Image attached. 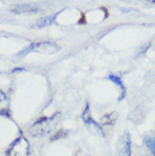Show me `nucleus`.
<instances>
[{"label": "nucleus", "mask_w": 155, "mask_h": 156, "mask_svg": "<svg viewBox=\"0 0 155 156\" xmlns=\"http://www.w3.org/2000/svg\"><path fill=\"white\" fill-rule=\"evenodd\" d=\"M61 118L60 113H56L52 117L49 118H43L41 120L36 121L34 125L30 128V133L34 137L44 136L49 133L59 123V120Z\"/></svg>", "instance_id": "1"}, {"label": "nucleus", "mask_w": 155, "mask_h": 156, "mask_svg": "<svg viewBox=\"0 0 155 156\" xmlns=\"http://www.w3.org/2000/svg\"><path fill=\"white\" fill-rule=\"evenodd\" d=\"M60 51V48L52 42H38V43H32L31 45L26 47L24 50L18 52L16 55L17 59H22L23 57L30 53V52H40V53H48V55H53Z\"/></svg>", "instance_id": "2"}, {"label": "nucleus", "mask_w": 155, "mask_h": 156, "mask_svg": "<svg viewBox=\"0 0 155 156\" xmlns=\"http://www.w3.org/2000/svg\"><path fill=\"white\" fill-rule=\"evenodd\" d=\"M7 156H30V143L23 135L13 141L7 151Z\"/></svg>", "instance_id": "3"}, {"label": "nucleus", "mask_w": 155, "mask_h": 156, "mask_svg": "<svg viewBox=\"0 0 155 156\" xmlns=\"http://www.w3.org/2000/svg\"><path fill=\"white\" fill-rule=\"evenodd\" d=\"M132 154V139L129 133H124L119 138L116 147V156H130Z\"/></svg>", "instance_id": "4"}, {"label": "nucleus", "mask_w": 155, "mask_h": 156, "mask_svg": "<svg viewBox=\"0 0 155 156\" xmlns=\"http://www.w3.org/2000/svg\"><path fill=\"white\" fill-rule=\"evenodd\" d=\"M81 119H83V121L86 123V126L91 129V131H93L94 133H97V135L104 136V133H103V131H102L101 126L99 125V123H96V122L94 121L93 118L91 117V112H89L88 104L86 105L85 110H84V112H83V114H81Z\"/></svg>", "instance_id": "5"}, {"label": "nucleus", "mask_w": 155, "mask_h": 156, "mask_svg": "<svg viewBox=\"0 0 155 156\" xmlns=\"http://www.w3.org/2000/svg\"><path fill=\"white\" fill-rule=\"evenodd\" d=\"M0 115H10V102L6 94L0 90Z\"/></svg>", "instance_id": "6"}, {"label": "nucleus", "mask_w": 155, "mask_h": 156, "mask_svg": "<svg viewBox=\"0 0 155 156\" xmlns=\"http://www.w3.org/2000/svg\"><path fill=\"white\" fill-rule=\"evenodd\" d=\"M39 8L32 4H20L12 7V12L15 14H27V12H36Z\"/></svg>", "instance_id": "7"}, {"label": "nucleus", "mask_w": 155, "mask_h": 156, "mask_svg": "<svg viewBox=\"0 0 155 156\" xmlns=\"http://www.w3.org/2000/svg\"><path fill=\"white\" fill-rule=\"evenodd\" d=\"M108 79H110L111 82H113L117 86H119L121 88V96L119 98V100H122V98H124V95H126V87H124V83L121 80V78L119 77V76H117V75H109Z\"/></svg>", "instance_id": "8"}, {"label": "nucleus", "mask_w": 155, "mask_h": 156, "mask_svg": "<svg viewBox=\"0 0 155 156\" xmlns=\"http://www.w3.org/2000/svg\"><path fill=\"white\" fill-rule=\"evenodd\" d=\"M57 16H58V14H56V15H51V16H47V17H43V18H41V20H38L36 26H38V27H44V26L51 25L53 22H56Z\"/></svg>", "instance_id": "9"}, {"label": "nucleus", "mask_w": 155, "mask_h": 156, "mask_svg": "<svg viewBox=\"0 0 155 156\" xmlns=\"http://www.w3.org/2000/svg\"><path fill=\"white\" fill-rule=\"evenodd\" d=\"M145 144L151 151V153L155 156V135L153 136H147L145 138Z\"/></svg>", "instance_id": "10"}]
</instances>
